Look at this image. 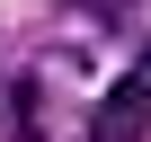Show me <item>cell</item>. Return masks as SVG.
Returning <instances> with one entry per match:
<instances>
[{
	"label": "cell",
	"mask_w": 151,
	"mask_h": 142,
	"mask_svg": "<svg viewBox=\"0 0 151 142\" xmlns=\"http://www.w3.org/2000/svg\"><path fill=\"white\" fill-rule=\"evenodd\" d=\"M151 133V53L124 71V80L98 98V115H89V142H142Z\"/></svg>",
	"instance_id": "6da1fadb"
},
{
	"label": "cell",
	"mask_w": 151,
	"mask_h": 142,
	"mask_svg": "<svg viewBox=\"0 0 151 142\" xmlns=\"http://www.w3.org/2000/svg\"><path fill=\"white\" fill-rule=\"evenodd\" d=\"M80 9H89V18H107V27H116V18H133V0H80Z\"/></svg>",
	"instance_id": "7a4b0ae2"
}]
</instances>
